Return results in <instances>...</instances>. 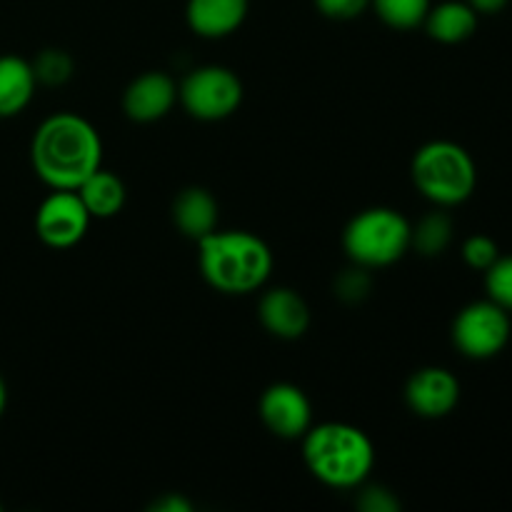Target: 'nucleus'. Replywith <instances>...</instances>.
I'll return each instance as SVG.
<instances>
[{"label": "nucleus", "mask_w": 512, "mask_h": 512, "mask_svg": "<svg viewBox=\"0 0 512 512\" xmlns=\"http://www.w3.org/2000/svg\"><path fill=\"white\" fill-rule=\"evenodd\" d=\"M218 200L208 188L190 185L183 188L173 200V223L185 238L203 240L213 230H218Z\"/></svg>", "instance_id": "4468645a"}, {"label": "nucleus", "mask_w": 512, "mask_h": 512, "mask_svg": "<svg viewBox=\"0 0 512 512\" xmlns=\"http://www.w3.org/2000/svg\"><path fill=\"white\" fill-rule=\"evenodd\" d=\"M413 183L430 203L453 208L473 195L478 168L468 150L450 140H433L418 148L413 165Z\"/></svg>", "instance_id": "20e7f679"}, {"label": "nucleus", "mask_w": 512, "mask_h": 512, "mask_svg": "<svg viewBox=\"0 0 512 512\" xmlns=\"http://www.w3.org/2000/svg\"><path fill=\"white\" fill-rule=\"evenodd\" d=\"M153 510H160V512H188L190 510V503H188V500L180 498V495L168 493V495H163V498H160V500H155Z\"/></svg>", "instance_id": "a878e982"}, {"label": "nucleus", "mask_w": 512, "mask_h": 512, "mask_svg": "<svg viewBox=\"0 0 512 512\" xmlns=\"http://www.w3.org/2000/svg\"><path fill=\"white\" fill-rule=\"evenodd\" d=\"M458 400L460 383L448 368L428 365V368L415 370L405 383V403L420 418H445L458 408Z\"/></svg>", "instance_id": "9d476101"}, {"label": "nucleus", "mask_w": 512, "mask_h": 512, "mask_svg": "<svg viewBox=\"0 0 512 512\" xmlns=\"http://www.w3.org/2000/svg\"><path fill=\"white\" fill-rule=\"evenodd\" d=\"M90 220L78 190H53L35 210V233L48 248L65 250L85 238Z\"/></svg>", "instance_id": "6e6552de"}, {"label": "nucleus", "mask_w": 512, "mask_h": 512, "mask_svg": "<svg viewBox=\"0 0 512 512\" xmlns=\"http://www.w3.org/2000/svg\"><path fill=\"white\" fill-rule=\"evenodd\" d=\"M500 258L498 243L488 235H473L463 245V260L475 270H488Z\"/></svg>", "instance_id": "5701e85b"}, {"label": "nucleus", "mask_w": 512, "mask_h": 512, "mask_svg": "<svg viewBox=\"0 0 512 512\" xmlns=\"http://www.w3.org/2000/svg\"><path fill=\"white\" fill-rule=\"evenodd\" d=\"M250 0H188L185 20L200 38L218 40L233 35L245 23Z\"/></svg>", "instance_id": "ddd939ff"}, {"label": "nucleus", "mask_w": 512, "mask_h": 512, "mask_svg": "<svg viewBox=\"0 0 512 512\" xmlns=\"http://www.w3.org/2000/svg\"><path fill=\"white\" fill-rule=\"evenodd\" d=\"M5 405H8V385H5V380L0 378V418H3L5 413Z\"/></svg>", "instance_id": "cd10ccee"}, {"label": "nucleus", "mask_w": 512, "mask_h": 512, "mask_svg": "<svg viewBox=\"0 0 512 512\" xmlns=\"http://www.w3.org/2000/svg\"><path fill=\"white\" fill-rule=\"evenodd\" d=\"M33 73L38 85H48V88H58V85L68 83L73 78L75 63L70 58L68 50L63 48H45L35 55Z\"/></svg>", "instance_id": "aec40b11"}, {"label": "nucleus", "mask_w": 512, "mask_h": 512, "mask_svg": "<svg viewBox=\"0 0 512 512\" xmlns=\"http://www.w3.org/2000/svg\"><path fill=\"white\" fill-rule=\"evenodd\" d=\"M510 340V315L493 300L465 305L453 323V343L465 358H495Z\"/></svg>", "instance_id": "0eeeda50"}, {"label": "nucleus", "mask_w": 512, "mask_h": 512, "mask_svg": "<svg viewBox=\"0 0 512 512\" xmlns=\"http://www.w3.org/2000/svg\"><path fill=\"white\" fill-rule=\"evenodd\" d=\"M35 175L53 190H75L103 168V140L98 128L78 113H53L30 140Z\"/></svg>", "instance_id": "f257e3e1"}, {"label": "nucleus", "mask_w": 512, "mask_h": 512, "mask_svg": "<svg viewBox=\"0 0 512 512\" xmlns=\"http://www.w3.org/2000/svg\"><path fill=\"white\" fill-rule=\"evenodd\" d=\"M475 13H485V15H493L500 13V10L508 5V0H465Z\"/></svg>", "instance_id": "bb28decb"}, {"label": "nucleus", "mask_w": 512, "mask_h": 512, "mask_svg": "<svg viewBox=\"0 0 512 512\" xmlns=\"http://www.w3.org/2000/svg\"><path fill=\"white\" fill-rule=\"evenodd\" d=\"M75 190H78L80 200H83L85 208H88L90 218L98 220L115 218V215L123 210L125 198H128L125 183L120 180V175L105 168H98L93 175H88Z\"/></svg>", "instance_id": "f3484780"}, {"label": "nucleus", "mask_w": 512, "mask_h": 512, "mask_svg": "<svg viewBox=\"0 0 512 512\" xmlns=\"http://www.w3.org/2000/svg\"><path fill=\"white\" fill-rule=\"evenodd\" d=\"M333 290H335V295L343 300V303H348V305L363 303V300L370 295V290H373V278H370V270L363 268V265L353 263L350 268H345L343 273L335 278Z\"/></svg>", "instance_id": "412c9836"}, {"label": "nucleus", "mask_w": 512, "mask_h": 512, "mask_svg": "<svg viewBox=\"0 0 512 512\" xmlns=\"http://www.w3.org/2000/svg\"><path fill=\"white\" fill-rule=\"evenodd\" d=\"M35 80L30 60L20 55H0V118H15L33 100Z\"/></svg>", "instance_id": "2eb2a0df"}, {"label": "nucleus", "mask_w": 512, "mask_h": 512, "mask_svg": "<svg viewBox=\"0 0 512 512\" xmlns=\"http://www.w3.org/2000/svg\"><path fill=\"white\" fill-rule=\"evenodd\" d=\"M260 325L280 340H298L310 328V305L295 288L265 290L258 303Z\"/></svg>", "instance_id": "f8f14e48"}, {"label": "nucleus", "mask_w": 512, "mask_h": 512, "mask_svg": "<svg viewBox=\"0 0 512 512\" xmlns=\"http://www.w3.org/2000/svg\"><path fill=\"white\" fill-rule=\"evenodd\" d=\"M313 3L330 20L360 18L370 8V0H313Z\"/></svg>", "instance_id": "393cba45"}, {"label": "nucleus", "mask_w": 512, "mask_h": 512, "mask_svg": "<svg viewBox=\"0 0 512 512\" xmlns=\"http://www.w3.org/2000/svg\"><path fill=\"white\" fill-rule=\"evenodd\" d=\"M178 103V83L165 70H148L130 80L123 93V113L135 123H155Z\"/></svg>", "instance_id": "9b49d317"}, {"label": "nucleus", "mask_w": 512, "mask_h": 512, "mask_svg": "<svg viewBox=\"0 0 512 512\" xmlns=\"http://www.w3.org/2000/svg\"><path fill=\"white\" fill-rule=\"evenodd\" d=\"M178 103L185 113L205 123L225 120L243 103V83L225 65H200L178 83Z\"/></svg>", "instance_id": "423d86ee"}, {"label": "nucleus", "mask_w": 512, "mask_h": 512, "mask_svg": "<svg viewBox=\"0 0 512 512\" xmlns=\"http://www.w3.org/2000/svg\"><path fill=\"white\" fill-rule=\"evenodd\" d=\"M455 225L453 218L443 210H433V213L423 215L418 223L413 225V235H410V250L420 253L423 258H438L448 250L453 243Z\"/></svg>", "instance_id": "a211bd4d"}, {"label": "nucleus", "mask_w": 512, "mask_h": 512, "mask_svg": "<svg viewBox=\"0 0 512 512\" xmlns=\"http://www.w3.org/2000/svg\"><path fill=\"white\" fill-rule=\"evenodd\" d=\"M423 25L433 40L455 45L478 30V13L465 0H445L440 5H430Z\"/></svg>", "instance_id": "dca6fc26"}, {"label": "nucleus", "mask_w": 512, "mask_h": 512, "mask_svg": "<svg viewBox=\"0 0 512 512\" xmlns=\"http://www.w3.org/2000/svg\"><path fill=\"white\" fill-rule=\"evenodd\" d=\"M260 420L265 428L283 440H303L313 428V403L293 383H273L260 395Z\"/></svg>", "instance_id": "1a4fd4ad"}, {"label": "nucleus", "mask_w": 512, "mask_h": 512, "mask_svg": "<svg viewBox=\"0 0 512 512\" xmlns=\"http://www.w3.org/2000/svg\"><path fill=\"white\" fill-rule=\"evenodd\" d=\"M378 18L395 30H413L425 23L433 0H370Z\"/></svg>", "instance_id": "6ab92c4d"}, {"label": "nucleus", "mask_w": 512, "mask_h": 512, "mask_svg": "<svg viewBox=\"0 0 512 512\" xmlns=\"http://www.w3.org/2000/svg\"><path fill=\"white\" fill-rule=\"evenodd\" d=\"M485 288L493 303L512 310V255L498 258L488 270H485Z\"/></svg>", "instance_id": "4be33fe9"}, {"label": "nucleus", "mask_w": 512, "mask_h": 512, "mask_svg": "<svg viewBox=\"0 0 512 512\" xmlns=\"http://www.w3.org/2000/svg\"><path fill=\"white\" fill-rule=\"evenodd\" d=\"M413 223L400 210L375 205L360 210L343 230V248L350 263L368 270L388 268L410 250Z\"/></svg>", "instance_id": "39448f33"}, {"label": "nucleus", "mask_w": 512, "mask_h": 512, "mask_svg": "<svg viewBox=\"0 0 512 512\" xmlns=\"http://www.w3.org/2000/svg\"><path fill=\"white\" fill-rule=\"evenodd\" d=\"M303 458L320 483L350 490L368 483L375 468V445L355 425L320 423L303 435Z\"/></svg>", "instance_id": "7ed1b4c3"}, {"label": "nucleus", "mask_w": 512, "mask_h": 512, "mask_svg": "<svg viewBox=\"0 0 512 512\" xmlns=\"http://www.w3.org/2000/svg\"><path fill=\"white\" fill-rule=\"evenodd\" d=\"M360 488V495L358 500H355V505H358L360 510L365 512H398L400 510V500L398 495L393 493L390 488H385V485H358Z\"/></svg>", "instance_id": "b1692460"}, {"label": "nucleus", "mask_w": 512, "mask_h": 512, "mask_svg": "<svg viewBox=\"0 0 512 512\" xmlns=\"http://www.w3.org/2000/svg\"><path fill=\"white\" fill-rule=\"evenodd\" d=\"M198 263L205 283L225 295H248L273 273V250L248 230H213L198 240Z\"/></svg>", "instance_id": "f03ea898"}]
</instances>
